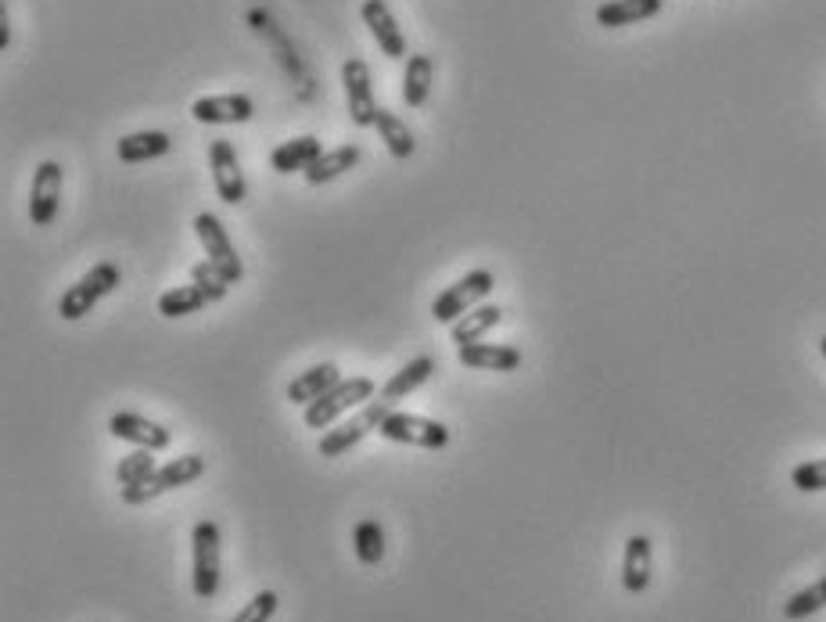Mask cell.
Returning a JSON list of instances; mask_svg holds the SVG:
<instances>
[{
	"mask_svg": "<svg viewBox=\"0 0 826 622\" xmlns=\"http://www.w3.org/2000/svg\"><path fill=\"white\" fill-rule=\"evenodd\" d=\"M223 536L220 525L212 519L194 522L191 529V551H194V565H191V590L198 601H212L220 594V554H223Z\"/></svg>",
	"mask_w": 826,
	"mask_h": 622,
	"instance_id": "6da1fadb",
	"label": "cell"
},
{
	"mask_svg": "<svg viewBox=\"0 0 826 622\" xmlns=\"http://www.w3.org/2000/svg\"><path fill=\"white\" fill-rule=\"evenodd\" d=\"M374 382L371 378H342L339 385H334L331 392H324L320 400H313L310 407H302V421L310 424V429H331L334 421H339L342 414H349L353 407H363L374 400Z\"/></svg>",
	"mask_w": 826,
	"mask_h": 622,
	"instance_id": "7a4b0ae2",
	"label": "cell"
},
{
	"mask_svg": "<svg viewBox=\"0 0 826 622\" xmlns=\"http://www.w3.org/2000/svg\"><path fill=\"white\" fill-rule=\"evenodd\" d=\"M119 284H122V270L115 263L104 260L98 267H90L87 274L75 284H69V292L61 295L58 313L66 317V321H83V317L94 310L104 295H112Z\"/></svg>",
	"mask_w": 826,
	"mask_h": 622,
	"instance_id": "3957f363",
	"label": "cell"
},
{
	"mask_svg": "<svg viewBox=\"0 0 826 622\" xmlns=\"http://www.w3.org/2000/svg\"><path fill=\"white\" fill-rule=\"evenodd\" d=\"M493 288H496V278H493V270H471V274H464L456 284H450L446 292H439L435 295V302H432V317L439 324H453V321H461V317L467 313V310H474V307H482V302L493 295Z\"/></svg>",
	"mask_w": 826,
	"mask_h": 622,
	"instance_id": "277c9868",
	"label": "cell"
},
{
	"mask_svg": "<svg viewBox=\"0 0 826 622\" xmlns=\"http://www.w3.org/2000/svg\"><path fill=\"white\" fill-rule=\"evenodd\" d=\"M202 475H205V458H198V453H183V458H173V461L159 464V472L151 475L148 482L122 490V504L141 508V504H148V500H155V496L170 493V490H180V485H191L194 479H202Z\"/></svg>",
	"mask_w": 826,
	"mask_h": 622,
	"instance_id": "5b68a950",
	"label": "cell"
},
{
	"mask_svg": "<svg viewBox=\"0 0 826 622\" xmlns=\"http://www.w3.org/2000/svg\"><path fill=\"white\" fill-rule=\"evenodd\" d=\"M389 411H392V407L385 400L363 403L353 418L339 421L334 429H328L324 435H320V458H342V453H349L356 443H363L366 435L381 429V421L389 418Z\"/></svg>",
	"mask_w": 826,
	"mask_h": 622,
	"instance_id": "8992f818",
	"label": "cell"
},
{
	"mask_svg": "<svg viewBox=\"0 0 826 622\" xmlns=\"http://www.w3.org/2000/svg\"><path fill=\"white\" fill-rule=\"evenodd\" d=\"M377 435L389 439V443H403V447H417V450H446L450 447L446 424L421 418V414H406V411H389V418L381 421Z\"/></svg>",
	"mask_w": 826,
	"mask_h": 622,
	"instance_id": "52a82bcc",
	"label": "cell"
},
{
	"mask_svg": "<svg viewBox=\"0 0 826 622\" xmlns=\"http://www.w3.org/2000/svg\"><path fill=\"white\" fill-rule=\"evenodd\" d=\"M194 234H198V241H202L205 260L216 263L223 274L238 284L244 278V263H241L234 241H231V234H226V227H223V220L216 217V212H198V217H194Z\"/></svg>",
	"mask_w": 826,
	"mask_h": 622,
	"instance_id": "ba28073f",
	"label": "cell"
},
{
	"mask_svg": "<svg viewBox=\"0 0 826 622\" xmlns=\"http://www.w3.org/2000/svg\"><path fill=\"white\" fill-rule=\"evenodd\" d=\"M209 165H212V184H216L220 202L226 205H241L249 199V180L241 173V159L231 141L216 138L209 144Z\"/></svg>",
	"mask_w": 826,
	"mask_h": 622,
	"instance_id": "9c48e42d",
	"label": "cell"
},
{
	"mask_svg": "<svg viewBox=\"0 0 826 622\" xmlns=\"http://www.w3.org/2000/svg\"><path fill=\"white\" fill-rule=\"evenodd\" d=\"M61 184H66V173L54 159H43L33 173V188H29V220L33 227H51L58 209H61Z\"/></svg>",
	"mask_w": 826,
	"mask_h": 622,
	"instance_id": "30bf717a",
	"label": "cell"
},
{
	"mask_svg": "<svg viewBox=\"0 0 826 622\" xmlns=\"http://www.w3.org/2000/svg\"><path fill=\"white\" fill-rule=\"evenodd\" d=\"M342 87H345L349 119H353L356 127H374V119H377V104H374L371 69H366L363 58H349V62L342 66Z\"/></svg>",
	"mask_w": 826,
	"mask_h": 622,
	"instance_id": "8fae6325",
	"label": "cell"
},
{
	"mask_svg": "<svg viewBox=\"0 0 826 622\" xmlns=\"http://www.w3.org/2000/svg\"><path fill=\"white\" fill-rule=\"evenodd\" d=\"M109 432L122 443H133L137 450H151V453H162L170 450L173 443V432L162 429L159 421H151L144 414H133V411H119L109 418Z\"/></svg>",
	"mask_w": 826,
	"mask_h": 622,
	"instance_id": "7c38bea8",
	"label": "cell"
},
{
	"mask_svg": "<svg viewBox=\"0 0 826 622\" xmlns=\"http://www.w3.org/2000/svg\"><path fill=\"white\" fill-rule=\"evenodd\" d=\"M194 123L205 127H226V123H249L255 116V101L249 94H216V98H198L191 104Z\"/></svg>",
	"mask_w": 826,
	"mask_h": 622,
	"instance_id": "4fadbf2b",
	"label": "cell"
},
{
	"mask_svg": "<svg viewBox=\"0 0 826 622\" xmlns=\"http://www.w3.org/2000/svg\"><path fill=\"white\" fill-rule=\"evenodd\" d=\"M363 22L385 58H406V37L385 0H363Z\"/></svg>",
	"mask_w": 826,
	"mask_h": 622,
	"instance_id": "5bb4252c",
	"label": "cell"
},
{
	"mask_svg": "<svg viewBox=\"0 0 826 622\" xmlns=\"http://www.w3.org/2000/svg\"><path fill=\"white\" fill-rule=\"evenodd\" d=\"M456 360L471 371H517L522 368V349L517 345H496V342H471L456 349Z\"/></svg>",
	"mask_w": 826,
	"mask_h": 622,
	"instance_id": "9a60e30c",
	"label": "cell"
},
{
	"mask_svg": "<svg viewBox=\"0 0 826 622\" xmlns=\"http://www.w3.org/2000/svg\"><path fill=\"white\" fill-rule=\"evenodd\" d=\"M622 586L625 594H644L651 586V536L633 533L622 554Z\"/></svg>",
	"mask_w": 826,
	"mask_h": 622,
	"instance_id": "2e32d148",
	"label": "cell"
},
{
	"mask_svg": "<svg viewBox=\"0 0 826 622\" xmlns=\"http://www.w3.org/2000/svg\"><path fill=\"white\" fill-rule=\"evenodd\" d=\"M320 156H324V144H320L313 133H302V138L284 141L270 151V170L273 173H305Z\"/></svg>",
	"mask_w": 826,
	"mask_h": 622,
	"instance_id": "e0dca14e",
	"label": "cell"
},
{
	"mask_svg": "<svg viewBox=\"0 0 826 622\" xmlns=\"http://www.w3.org/2000/svg\"><path fill=\"white\" fill-rule=\"evenodd\" d=\"M432 374H435V360L432 357H413L410 363H403V368L389 378L385 385H381V397L377 400H385L389 407H395L400 400H406L410 392H417Z\"/></svg>",
	"mask_w": 826,
	"mask_h": 622,
	"instance_id": "ac0fdd59",
	"label": "cell"
},
{
	"mask_svg": "<svg viewBox=\"0 0 826 622\" xmlns=\"http://www.w3.org/2000/svg\"><path fill=\"white\" fill-rule=\"evenodd\" d=\"M662 8H665V0H604V4L596 8V26H604V29L636 26L644 19H654Z\"/></svg>",
	"mask_w": 826,
	"mask_h": 622,
	"instance_id": "d6986e66",
	"label": "cell"
},
{
	"mask_svg": "<svg viewBox=\"0 0 826 622\" xmlns=\"http://www.w3.org/2000/svg\"><path fill=\"white\" fill-rule=\"evenodd\" d=\"M115 151H119V162L137 165V162H151V159L170 156L173 141H170V133H165V130H137V133H127Z\"/></svg>",
	"mask_w": 826,
	"mask_h": 622,
	"instance_id": "ffe728a7",
	"label": "cell"
},
{
	"mask_svg": "<svg viewBox=\"0 0 826 622\" xmlns=\"http://www.w3.org/2000/svg\"><path fill=\"white\" fill-rule=\"evenodd\" d=\"M339 382H342V374H339L334 363H313L310 371H302L295 382L288 385V400H292L295 407H310L313 400H320Z\"/></svg>",
	"mask_w": 826,
	"mask_h": 622,
	"instance_id": "44dd1931",
	"label": "cell"
},
{
	"mask_svg": "<svg viewBox=\"0 0 826 622\" xmlns=\"http://www.w3.org/2000/svg\"><path fill=\"white\" fill-rule=\"evenodd\" d=\"M356 162H360V148L356 144H342V148L324 151V156H320L302 177H305V184H310V188H320V184H331V180H339L342 173H349Z\"/></svg>",
	"mask_w": 826,
	"mask_h": 622,
	"instance_id": "7402d4cb",
	"label": "cell"
},
{
	"mask_svg": "<svg viewBox=\"0 0 826 622\" xmlns=\"http://www.w3.org/2000/svg\"><path fill=\"white\" fill-rule=\"evenodd\" d=\"M503 321V310L500 307H488V302H482V307L467 310L461 321L450 324V339L456 342V349L461 345H471V342H482L485 331H493L496 324Z\"/></svg>",
	"mask_w": 826,
	"mask_h": 622,
	"instance_id": "603a6c76",
	"label": "cell"
},
{
	"mask_svg": "<svg viewBox=\"0 0 826 622\" xmlns=\"http://www.w3.org/2000/svg\"><path fill=\"white\" fill-rule=\"evenodd\" d=\"M435 83V62L427 54H410L406 58V72H403V101L410 109H421L432 94Z\"/></svg>",
	"mask_w": 826,
	"mask_h": 622,
	"instance_id": "cb8c5ba5",
	"label": "cell"
},
{
	"mask_svg": "<svg viewBox=\"0 0 826 622\" xmlns=\"http://www.w3.org/2000/svg\"><path fill=\"white\" fill-rule=\"evenodd\" d=\"M374 127H377L381 141H385V148H389V156H392V159H400V162H403V159H410V156H413V148H417V141H413L410 127H406L403 119L395 116V112H389V109H377Z\"/></svg>",
	"mask_w": 826,
	"mask_h": 622,
	"instance_id": "d4e9b609",
	"label": "cell"
},
{
	"mask_svg": "<svg viewBox=\"0 0 826 622\" xmlns=\"http://www.w3.org/2000/svg\"><path fill=\"white\" fill-rule=\"evenodd\" d=\"M202 307H209V295L198 284H180L159 295V313L165 321H180V317H191Z\"/></svg>",
	"mask_w": 826,
	"mask_h": 622,
	"instance_id": "484cf974",
	"label": "cell"
},
{
	"mask_svg": "<svg viewBox=\"0 0 826 622\" xmlns=\"http://www.w3.org/2000/svg\"><path fill=\"white\" fill-rule=\"evenodd\" d=\"M353 551L360 558V565H366V569L385 558V529H381L377 519H363L353 529Z\"/></svg>",
	"mask_w": 826,
	"mask_h": 622,
	"instance_id": "4316f807",
	"label": "cell"
},
{
	"mask_svg": "<svg viewBox=\"0 0 826 622\" xmlns=\"http://www.w3.org/2000/svg\"><path fill=\"white\" fill-rule=\"evenodd\" d=\"M155 472H159L155 453H151V450H133V453H127V458L119 461V468H115V482L122 485V490H130V485L148 482Z\"/></svg>",
	"mask_w": 826,
	"mask_h": 622,
	"instance_id": "83f0119b",
	"label": "cell"
},
{
	"mask_svg": "<svg viewBox=\"0 0 826 622\" xmlns=\"http://www.w3.org/2000/svg\"><path fill=\"white\" fill-rule=\"evenodd\" d=\"M819 609H826V575L823 580H816L813 586H805V590H798L787 604H784V619L787 622H802V619H808V615H816Z\"/></svg>",
	"mask_w": 826,
	"mask_h": 622,
	"instance_id": "f1b7e54d",
	"label": "cell"
},
{
	"mask_svg": "<svg viewBox=\"0 0 826 622\" xmlns=\"http://www.w3.org/2000/svg\"><path fill=\"white\" fill-rule=\"evenodd\" d=\"M191 284L202 288V292L209 295V302H220V299H226V292H231V284H234V281L226 278L216 263L202 260V263H194V267H191Z\"/></svg>",
	"mask_w": 826,
	"mask_h": 622,
	"instance_id": "f546056e",
	"label": "cell"
},
{
	"mask_svg": "<svg viewBox=\"0 0 826 622\" xmlns=\"http://www.w3.org/2000/svg\"><path fill=\"white\" fill-rule=\"evenodd\" d=\"M278 604H281V598L273 594V590H259V594L244 604L231 622H270L273 612H278Z\"/></svg>",
	"mask_w": 826,
	"mask_h": 622,
	"instance_id": "4dcf8cb0",
	"label": "cell"
},
{
	"mask_svg": "<svg viewBox=\"0 0 826 622\" xmlns=\"http://www.w3.org/2000/svg\"><path fill=\"white\" fill-rule=\"evenodd\" d=\"M790 482H794V490H802V493H819V490H826V458L823 461H805V464H798L790 472Z\"/></svg>",
	"mask_w": 826,
	"mask_h": 622,
	"instance_id": "1f68e13d",
	"label": "cell"
},
{
	"mask_svg": "<svg viewBox=\"0 0 826 622\" xmlns=\"http://www.w3.org/2000/svg\"><path fill=\"white\" fill-rule=\"evenodd\" d=\"M11 43V29H8V8L0 4V51H4Z\"/></svg>",
	"mask_w": 826,
	"mask_h": 622,
	"instance_id": "d6a6232c",
	"label": "cell"
},
{
	"mask_svg": "<svg viewBox=\"0 0 826 622\" xmlns=\"http://www.w3.org/2000/svg\"><path fill=\"white\" fill-rule=\"evenodd\" d=\"M819 353H823V360H826V335L819 339Z\"/></svg>",
	"mask_w": 826,
	"mask_h": 622,
	"instance_id": "836d02e7",
	"label": "cell"
}]
</instances>
